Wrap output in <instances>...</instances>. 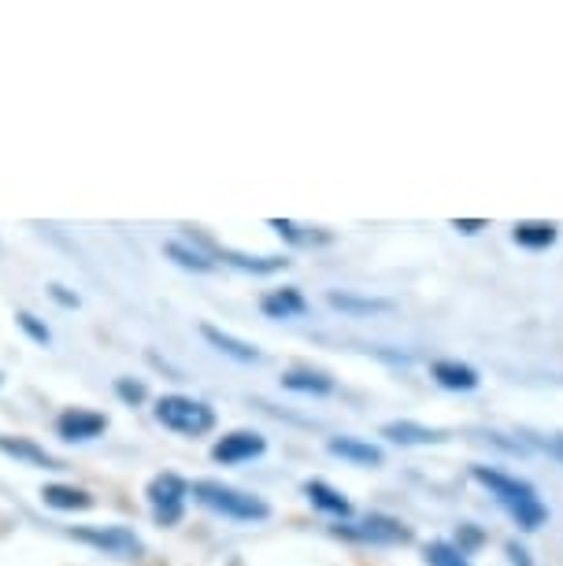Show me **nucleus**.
<instances>
[{"label": "nucleus", "instance_id": "f8f14e48", "mask_svg": "<svg viewBox=\"0 0 563 566\" xmlns=\"http://www.w3.org/2000/svg\"><path fill=\"white\" fill-rule=\"evenodd\" d=\"M200 337H205L208 345L219 352V356H227L233 363H246V367H249V363H260V348L257 345H249V340L233 337V334H227V329H219L211 323L200 326Z\"/></svg>", "mask_w": 563, "mask_h": 566}, {"label": "nucleus", "instance_id": "dca6fc26", "mask_svg": "<svg viewBox=\"0 0 563 566\" xmlns=\"http://www.w3.org/2000/svg\"><path fill=\"white\" fill-rule=\"evenodd\" d=\"M260 312L268 315V318H301V315H307V301H304V293H301V290L285 285V290L263 293Z\"/></svg>", "mask_w": 563, "mask_h": 566}, {"label": "nucleus", "instance_id": "6ab92c4d", "mask_svg": "<svg viewBox=\"0 0 563 566\" xmlns=\"http://www.w3.org/2000/svg\"><path fill=\"white\" fill-rule=\"evenodd\" d=\"M282 389L301 392V397H326V392H334V378L323 370H290L282 374Z\"/></svg>", "mask_w": 563, "mask_h": 566}, {"label": "nucleus", "instance_id": "9b49d317", "mask_svg": "<svg viewBox=\"0 0 563 566\" xmlns=\"http://www.w3.org/2000/svg\"><path fill=\"white\" fill-rule=\"evenodd\" d=\"M0 455L15 459L23 467H34V470H60V459L49 455L45 448L34 444L30 437H0Z\"/></svg>", "mask_w": 563, "mask_h": 566}, {"label": "nucleus", "instance_id": "393cba45", "mask_svg": "<svg viewBox=\"0 0 563 566\" xmlns=\"http://www.w3.org/2000/svg\"><path fill=\"white\" fill-rule=\"evenodd\" d=\"M460 533H463V537H460V544H456V548H460L463 555H467V548H475V544H482V533H478L475 526H460Z\"/></svg>", "mask_w": 563, "mask_h": 566}, {"label": "nucleus", "instance_id": "4be33fe9", "mask_svg": "<svg viewBox=\"0 0 563 566\" xmlns=\"http://www.w3.org/2000/svg\"><path fill=\"white\" fill-rule=\"evenodd\" d=\"M423 555H427V566H471L467 563V555L449 541H430Z\"/></svg>", "mask_w": 563, "mask_h": 566}, {"label": "nucleus", "instance_id": "f3484780", "mask_svg": "<svg viewBox=\"0 0 563 566\" xmlns=\"http://www.w3.org/2000/svg\"><path fill=\"white\" fill-rule=\"evenodd\" d=\"M304 496L312 500V507L315 511H323V515H334V518H348L353 515V504L345 500V493H337L334 485H326V482H304Z\"/></svg>", "mask_w": 563, "mask_h": 566}, {"label": "nucleus", "instance_id": "2eb2a0df", "mask_svg": "<svg viewBox=\"0 0 563 566\" xmlns=\"http://www.w3.org/2000/svg\"><path fill=\"white\" fill-rule=\"evenodd\" d=\"M326 304L337 307L342 315H353V318H364V315H386L393 312V301H386V296H356V293H326Z\"/></svg>", "mask_w": 563, "mask_h": 566}, {"label": "nucleus", "instance_id": "39448f33", "mask_svg": "<svg viewBox=\"0 0 563 566\" xmlns=\"http://www.w3.org/2000/svg\"><path fill=\"white\" fill-rule=\"evenodd\" d=\"M71 537L90 544L93 552L112 555V559H142L145 555L142 537L126 526H79V530H71Z\"/></svg>", "mask_w": 563, "mask_h": 566}, {"label": "nucleus", "instance_id": "aec40b11", "mask_svg": "<svg viewBox=\"0 0 563 566\" xmlns=\"http://www.w3.org/2000/svg\"><path fill=\"white\" fill-rule=\"evenodd\" d=\"M164 255H167L171 263L183 266V271H194V274L216 271V260H211L208 252L194 249V244H186V241H167V244H164Z\"/></svg>", "mask_w": 563, "mask_h": 566}, {"label": "nucleus", "instance_id": "c85d7f7f", "mask_svg": "<svg viewBox=\"0 0 563 566\" xmlns=\"http://www.w3.org/2000/svg\"><path fill=\"white\" fill-rule=\"evenodd\" d=\"M552 452H556V459H560V463H563V433H556V437H552Z\"/></svg>", "mask_w": 563, "mask_h": 566}, {"label": "nucleus", "instance_id": "4468645a", "mask_svg": "<svg viewBox=\"0 0 563 566\" xmlns=\"http://www.w3.org/2000/svg\"><path fill=\"white\" fill-rule=\"evenodd\" d=\"M211 260H222L230 266H238V271H249V274H279L290 266L285 255H246V252H233V249H211L208 252Z\"/></svg>", "mask_w": 563, "mask_h": 566}, {"label": "nucleus", "instance_id": "a878e982", "mask_svg": "<svg viewBox=\"0 0 563 566\" xmlns=\"http://www.w3.org/2000/svg\"><path fill=\"white\" fill-rule=\"evenodd\" d=\"M486 222L482 219H452V230H460V233H478Z\"/></svg>", "mask_w": 563, "mask_h": 566}, {"label": "nucleus", "instance_id": "7ed1b4c3", "mask_svg": "<svg viewBox=\"0 0 563 566\" xmlns=\"http://www.w3.org/2000/svg\"><path fill=\"white\" fill-rule=\"evenodd\" d=\"M156 422L171 433H183V437H208L216 430L219 415L211 403L205 400H194V397H183V392H167V397L156 400Z\"/></svg>", "mask_w": 563, "mask_h": 566}, {"label": "nucleus", "instance_id": "20e7f679", "mask_svg": "<svg viewBox=\"0 0 563 566\" xmlns=\"http://www.w3.org/2000/svg\"><path fill=\"white\" fill-rule=\"evenodd\" d=\"M145 500L159 526H178L189 504V482H183L171 470H164V474H156L153 482L145 485Z\"/></svg>", "mask_w": 563, "mask_h": 566}, {"label": "nucleus", "instance_id": "1a4fd4ad", "mask_svg": "<svg viewBox=\"0 0 563 566\" xmlns=\"http://www.w3.org/2000/svg\"><path fill=\"white\" fill-rule=\"evenodd\" d=\"M382 437L400 448H423V444H441L449 441L445 430H434V426H423V422H411V419H400V422H386L382 426Z\"/></svg>", "mask_w": 563, "mask_h": 566}, {"label": "nucleus", "instance_id": "412c9836", "mask_svg": "<svg viewBox=\"0 0 563 566\" xmlns=\"http://www.w3.org/2000/svg\"><path fill=\"white\" fill-rule=\"evenodd\" d=\"M41 500H45V507H52V511H90L93 507V496L86 489H74V485H45L41 489Z\"/></svg>", "mask_w": 563, "mask_h": 566}, {"label": "nucleus", "instance_id": "5701e85b", "mask_svg": "<svg viewBox=\"0 0 563 566\" xmlns=\"http://www.w3.org/2000/svg\"><path fill=\"white\" fill-rule=\"evenodd\" d=\"M15 323L27 329V337L30 340H38V345H49L52 334H49V326L45 323H38V315H30V312H19L15 315Z\"/></svg>", "mask_w": 563, "mask_h": 566}, {"label": "nucleus", "instance_id": "0eeeda50", "mask_svg": "<svg viewBox=\"0 0 563 566\" xmlns=\"http://www.w3.org/2000/svg\"><path fill=\"white\" fill-rule=\"evenodd\" d=\"M268 452V437L257 433V430H233L227 437H219L216 448H211V459L222 467H238V463H249V459H260Z\"/></svg>", "mask_w": 563, "mask_h": 566}, {"label": "nucleus", "instance_id": "f257e3e1", "mask_svg": "<svg viewBox=\"0 0 563 566\" xmlns=\"http://www.w3.org/2000/svg\"><path fill=\"white\" fill-rule=\"evenodd\" d=\"M471 478L482 489H490V496L508 511V515H512V522L519 530H541L549 522V507L541 504L534 485L519 482V478L504 474V470H497V467H482V463L471 467Z\"/></svg>", "mask_w": 563, "mask_h": 566}, {"label": "nucleus", "instance_id": "bb28decb", "mask_svg": "<svg viewBox=\"0 0 563 566\" xmlns=\"http://www.w3.org/2000/svg\"><path fill=\"white\" fill-rule=\"evenodd\" d=\"M508 555H512V566H530V559H526V548H519L515 541L508 544Z\"/></svg>", "mask_w": 563, "mask_h": 566}, {"label": "nucleus", "instance_id": "cd10ccee", "mask_svg": "<svg viewBox=\"0 0 563 566\" xmlns=\"http://www.w3.org/2000/svg\"><path fill=\"white\" fill-rule=\"evenodd\" d=\"M52 296H56V301H63V304H79V296H67V293H63V285H52Z\"/></svg>", "mask_w": 563, "mask_h": 566}, {"label": "nucleus", "instance_id": "a211bd4d", "mask_svg": "<svg viewBox=\"0 0 563 566\" xmlns=\"http://www.w3.org/2000/svg\"><path fill=\"white\" fill-rule=\"evenodd\" d=\"M512 238H515V244H523V249L541 252V249H549V244H556L560 230H556V222L526 219V222H515V227H512Z\"/></svg>", "mask_w": 563, "mask_h": 566}, {"label": "nucleus", "instance_id": "ddd939ff", "mask_svg": "<svg viewBox=\"0 0 563 566\" xmlns=\"http://www.w3.org/2000/svg\"><path fill=\"white\" fill-rule=\"evenodd\" d=\"M326 452L345 459V463H353V467H382V448L364 441V437H345V433L331 437V441H326Z\"/></svg>", "mask_w": 563, "mask_h": 566}, {"label": "nucleus", "instance_id": "9d476101", "mask_svg": "<svg viewBox=\"0 0 563 566\" xmlns=\"http://www.w3.org/2000/svg\"><path fill=\"white\" fill-rule=\"evenodd\" d=\"M430 378L438 381L441 389L449 392H475L482 386V378H478L475 367H467L460 359H434L430 363Z\"/></svg>", "mask_w": 563, "mask_h": 566}, {"label": "nucleus", "instance_id": "f03ea898", "mask_svg": "<svg viewBox=\"0 0 563 566\" xmlns=\"http://www.w3.org/2000/svg\"><path fill=\"white\" fill-rule=\"evenodd\" d=\"M189 496L197 500V504H205L208 511H216L222 518H233V522H263L271 518V504L252 493H241V489L233 485H222V482H208V478H200V482L189 485Z\"/></svg>", "mask_w": 563, "mask_h": 566}, {"label": "nucleus", "instance_id": "423d86ee", "mask_svg": "<svg viewBox=\"0 0 563 566\" xmlns=\"http://www.w3.org/2000/svg\"><path fill=\"white\" fill-rule=\"evenodd\" d=\"M337 537L356 541V544H408L411 530L405 522L389 518V515H367L359 522H337L334 526Z\"/></svg>", "mask_w": 563, "mask_h": 566}, {"label": "nucleus", "instance_id": "b1692460", "mask_svg": "<svg viewBox=\"0 0 563 566\" xmlns=\"http://www.w3.org/2000/svg\"><path fill=\"white\" fill-rule=\"evenodd\" d=\"M115 392H119V400H126L134 408V403H142L145 400V386L142 381H131V378H119L115 381Z\"/></svg>", "mask_w": 563, "mask_h": 566}, {"label": "nucleus", "instance_id": "6e6552de", "mask_svg": "<svg viewBox=\"0 0 563 566\" xmlns=\"http://www.w3.org/2000/svg\"><path fill=\"white\" fill-rule=\"evenodd\" d=\"M104 430H108V415L90 411V408H67V411H60V419H56V437L67 444L97 441Z\"/></svg>", "mask_w": 563, "mask_h": 566}]
</instances>
